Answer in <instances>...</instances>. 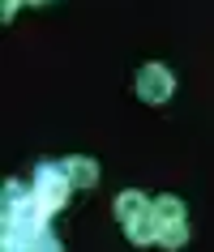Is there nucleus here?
I'll use <instances>...</instances> for the list:
<instances>
[{"label": "nucleus", "instance_id": "obj_1", "mask_svg": "<svg viewBox=\"0 0 214 252\" xmlns=\"http://www.w3.org/2000/svg\"><path fill=\"white\" fill-rule=\"evenodd\" d=\"M137 94H142L146 103H163V98L172 94V73L163 64H146L142 77H137Z\"/></svg>", "mask_w": 214, "mask_h": 252}, {"label": "nucleus", "instance_id": "obj_4", "mask_svg": "<svg viewBox=\"0 0 214 252\" xmlns=\"http://www.w3.org/2000/svg\"><path fill=\"white\" fill-rule=\"evenodd\" d=\"M163 226L154 222V218H146V214H137V218H129V235H133V244H150V239L159 235Z\"/></svg>", "mask_w": 214, "mask_h": 252}, {"label": "nucleus", "instance_id": "obj_7", "mask_svg": "<svg viewBox=\"0 0 214 252\" xmlns=\"http://www.w3.org/2000/svg\"><path fill=\"white\" fill-rule=\"evenodd\" d=\"M180 214H184V210H180V201H176V197H163L159 210H154V218H159V222H180Z\"/></svg>", "mask_w": 214, "mask_h": 252}, {"label": "nucleus", "instance_id": "obj_8", "mask_svg": "<svg viewBox=\"0 0 214 252\" xmlns=\"http://www.w3.org/2000/svg\"><path fill=\"white\" fill-rule=\"evenodd\" d=\"M35 4H43V0H35Z\"/></svg>", "mask_w": 214, "mask_h": 252}, {"label": "nucleus", "instance_id": "obj_2", "mask_svg": "<svg viewBox=\"0 0 214 252\" xmlns=\"http://www.w3.org/2000/svg\"><path fill=\"white\" fill-rule=\"evenodd\" d=\"M65 188H69V175L65 171H52V167H47V171L39 175V197H43L47 210H56V205L65 201Z\"/></svg>", "mask_w": 214, "mask_h": 252}, {"label": "nucleus", "instance_id": "obj_3", "mask_svg": "<svg viewBox=\"0 0 214 252\" xmlns=\"http://www.w3.org/2000/svg\"><path fill=\"white\" fill-rule=\"evenodd\" d=\"M65 175H69V184L90 188V184H94V162H90V158H69V162H65Z\"/></svg>", "mask_w": 214, "mask_h": 252}, {"label": "nucleus", "instance_id": "obj_6", "mask_svg": "<svg viewBox=\"0 0 214 252\" xmlns=\"http://www.w3.org/2000/svg\"><path fill=\"white\" fill-rule=\"evenodd\" d=\"M159 244H163V248H180V244H184V222H163Z\"/></svg>", "mask_w": 214, "mask_h": 252}, {"label": "nucleus", "instance_id": "obj_5", "mask_svg": "<svg viewBox=\"0 0 214 252\" xmlns=\"http://www.w3.org/2000/svg\"><path fill=\"white\" fill-rule=\"evenodd\" d=\"M116 210H120V218L129 222V218H137V214H146V197H142V192H124Z\"/></svg>", "mask_w": 214, "mask_h": 252}]
</instances>
